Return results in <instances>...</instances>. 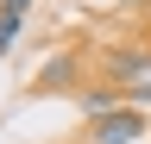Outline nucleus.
<instances>
[{
    "label": "nucleus",
    "mask_w": 151,
    "mask_h": 144,
    "mask_svg": "<svg viewBox=\"0 0 151 144\" xmlns=\"http://www.w3.org/2000/svg\"><path fill=\"white\" fill-rule=\"evenodd\" d=\"M145 132V113H107V119H94V144H132Z\"/></svg>",
    "instance_id": "obj_1"
},
{
    "label": "nucleus",
    "mask_w": 151,
    "mask_h": 144,
    "mask_svg": "<svg viewBox=\"0 0 151 144\" xmlns=\"http://www.w3.org/2000/svg\"><path fill=\"white\" fill-rule=\"evenodd\" d=\"M113 100H120V94H113V88H88V94H82V106H88L94 119H107V113H120V106H113Z\"/></svg>",
    "instance_id": "obj_2"
},
{
    "label": "nucleus",
    "mask_w": 151,
    "mask_h": 144,
    "mask_svg": "<svg viewBox=\"0 0 151 144\" xmlns=\"http://www.w3.org/2000/svg\"><path fill=\"white\" fill-rule=\"evenodd\" d=\"M63 75H69V57H57V63H44L38 82H44V88H63Z\"/></svg>",
    "instance_id": "obj_3"
},
{
    "label": "nucleus",
    "mask_w": 151,
    "mask_h": 144,
    "mask_svg": "<svg viewBox=\"0 0 151 144\" xmlns=\"http://www.w3.org/2000/svg\"><path fill=\"white\" fill-rule=\"evenodd\" d=\"M25 6L32 0H0V13H13V19H25Z\"/></svg>",
    "instance_id": "obj_4"
}]
</instances>
